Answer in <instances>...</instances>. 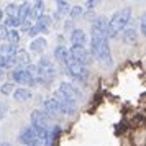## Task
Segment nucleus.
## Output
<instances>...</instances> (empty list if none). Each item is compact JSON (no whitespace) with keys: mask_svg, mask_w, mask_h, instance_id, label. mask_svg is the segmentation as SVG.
<instances>
[{"mask_svg":"<svg viewBox=\"0 0 146 146\" xmlns=\"http://www.w3.org/2000/svg\"><path fill=\"white\" fill-rule=\"evenodd\" d=\"M30 120L33 123L35 128H40V130H49V115L44 110H33L30 115Z\"/></svg>","mask_w":146,"mask_h":146,"instance_id":"nucleus-7","label":"nucleus"},{"mask_svg":"<svg viewBox=\"0 0 146 146\" xmlns=\"http://www.w3.org/2000/svg\"><path fill=\"white\" fill-rule=\"evenodd\" d=\"M2 74H3V71H0V77H2Z\"/></svg>","mask_w":146,"mask_h":146,"instance_id":"nucleus-34","label":"nucleus"},{"mask_svg":"<svg viewBox=\"0 0 146 146\" xmlns=\"http://www.w3.org/2000/svg\"><path fill=\"white\" fill-rule=\"evenodd\" d=\"M13 97L18 102H27V100L31 99V90H28V89H17L13 92Z\"/></svg>","mask_w":146,"mask_h":146,"instance_id":"nucleus-18","label":"nucleus"},{"mask_svg":"<svg viewBox=\"0 0 146 146\" xmlns=\"http://www.w3.org/2000/svg\"><path fill=\"white\" fill-rule=\"evenodd\" d=\"M130 15H131L130 8H121L118 12H115L108 21V36H117L126 27V23L130 20Z\"/></svg>","mask_w":146,"mask_h":146,"instance_id":"nucleus-3","label":"nucleus"},{"mask_svg":"<svg viewBox=\"0 0 146 146\" xmlns=\"http://www.w3.org/2000/svg\"><path fill=\"white\" fill-rule=\"evenodd\" d=\"M7 40H8V43H10V44H13V46H15V44L20 41V35H18V31H17V30H12V31H8Z\"/></svg>","mask_w":146,"mask_h":146,"instance_id":"nucleus-23","label":"nucleus"},{"mask_svg":"<svg viewBox=\"0 0 146 146\" xmlns=\"http://www.w3.org/2000/svg\"><path fill=\"white\" fill-rule=\"evenodd\" d=\"M0 146H12V145H10V143H2Z\"/></svg>","mask_w":146,"mask_h":146,"instance_id":"nucleus-33","label":"nucleus"},{"mask_svg":"<svg viewBox=\"0 0 146 146\" xmlns=\"http://www.w3.org/2000/svg\"><path fill=\"white\" fill-rule=\"evenodd\" d=\"M2 18H3V12H2V8H0V21H2Z\"/></svg>","mask_w":146,"mask_h":146,"instance_id":"nucleus-32","label":"nucleus"},{"mask_svg":"<svg viewBox=\"0 0 146 146\" xmlns=\"http://www.w3.org/2000/svg\"><path fill=\"white\" fill-rule=\"evenodd\" d=\"M17 48L13 44H10V43H3L2 46H0V54L3 56V58H15L17 56Z\"/></svg>","mask_w":146,"mask_h":146,"instance_id":"nucleus-13","label":"nucleus"},{"mask_svg":"<svg viewBox=\"0 0 146 146\" xmlns=\"http://www.w3.org/2000/svg\"><path fill=\"white\" fill-rule=\"evenodd\" d=\"M54 56L58 58V61H61L62 64H66L67 59L71 58V51L66 49L64 46H58V48H56V51H54Z\"/></svg>","mask_w":146,"mask_h":146,"instance_id":"nucleus-15","label":"nucleus"},{"mask_svg":"<svg viewBox=\"0 0 146 146\" xmlns=\"http://www.w3.org/2000/svg\"><path fill=\"white\" fill-rule=\"evenodd\" d=\"M35 27L38 28V31H40V33H48V31H49V28H51V17L43 15L40 20L35 23Z\"/></svg>","mask_w":146,"mask_h":146,"instance_id":"nucleus-12","label":"nucleus"},{"mask_svg":"<svg viewBox=\"0 0 146 146\" xmlns=\"http://www.w3.org/2000/svg\"><path fill=\"white\" fill-rule=\"evenodd\" d=\"M121 38H123V43H126V44H135L136 43V31L135 30H125Z\"/></svg>","mask_w":146,"mask_h":146,"instance_id":"nucleus-19","label":"nucleus"},{"mask_svg":"<svg viewBox=\"0 0 146 146\" xmlns=\"http://www.w3.org/2000/svg\"><path fill=\"white\" fill-rule=\"evenodd\" d=\"M48 136L49 130H40V128H25L20 133V139L28 146H48Z\"/></svg>","mask_w":146,"mask_h":146,"instance_id":"nucleus-1","label":"nucleus"},{"mask_svg":"<svg viewBox=\"0 0 146 146\" xmlns=\"http://www.w3.org/2000/svg\"><path fill=\"white\" fill-rule=\"evenodd\" d=\"M15 59H17V62H21V64H28L30 66V56H28L27 51H18L17 56H15Z\"/></svg>","mask_w":146,"mask_h":146,"instance_id":"nucleus-22","label":"nucleus"},{"mask_svg":"<svg viewBox=\"0 0 146 146\" xmlns=\"http://www.w3.org/2000/svg\"><path fill=\"white\" fill-rule=\"evenodd\" d=\"M12 79L15 80V82H18V84H25V86H33L36 80L31 77V74L28 72L27 69H21V67H18V69H13V72H12Z\"/></svg>","mask_w":146,"mask_h":146,"instance_id":"nucleus-9","label":"nucleus"},{"mask_svg":"<svg viewBox=\"0 0 146 146\" xmlns=\"http://www.w3.org/2000/svg\"><path fill=\"white\" fill-rule=\"evenodd\" d=\"M7 36H8L7 27H2V25H0V40H3V38H7Z\"/></svg>","mask_w":146,"mask_h":146,"instance_id":"nucleus-28","label":"nucleus"},{"mask_svg":"<svg viewBox=\"0 0 146 146\" xmlns=\"http://www.w3.org/2000/svg\"><path fill=\"white\" fill-rule=\"evenodd\" d=\"M38 72H40V79L44 80V82H49L53 80L54 74H56V69H54L53 62L48 59V58H43L38 64Z\"/></svg>","mask_w":146,"mask_h":146,"instance_id":"nucleus-6","label":"nucleus"},{"mask_svg":"<svg viewBox=\"0 0 146 146\" xmlns=\"http://www.w3.org/2000/svg\"><path fill=\"white\" fill-rule=\"evenodd\" d=\"M59 90L64 94L66 97H69L71 100H74V102H77L79 99H82V92H80L76 86H72L71 82H61V89Z\"/></svg>","mask_w":146,"mask_h":146,"instance_id":"nucleus-10","label":"nucleus"},{"mask_svg":"<svg viewBox=\"0 0 146 146\" xmlns=\"http://www.w3.org/2000/svg\"><path fill=\"white\" fill-rule=\"evenodd\" d=\"M53 99L56 100L58 108H59L61 113H64V115H72V113L77 112V105H76V102L71 100L69 97H66L61 90H56V92L53 94Z\"/></svg>","mask_w":146,"mask_h":146,"instance_id":"nucleus-5","label":"nucleus"},{"mask_svg":"<svg viewBox=\"0 0 146 146\" xmlns=\"http://www.w3.org/2000/svg\"><path fill=\"white\" fill-rule=\"evenodd\" d=\"M69 51H71V56H72L79 64H82V66H89V64H92V54L89 53L86 48L72 46Z\"/></svg>","mask_w":146,"mask_h":146,"instance_id":"nucleus-8","label":"nucleus"},{"mask_svg":"<svg viewBox=\"0 0 146 146\" xmlns=\"http://www.w3.org/2000/svg\"><path fill=\"white\" fill-rule=\"evenodd\" d=\"M71 43L72 46H82L86 48V43H87V36H86V31L84 30H74L72 35H71Z\"/></svg>","mask_w":146,"mask_h":146,"instance_id":"nucleus-11","label":"nucleus"},{"mask_svg":"<svg viewBox=\"0 0 146 146\" xmlns=\"http://www.w3.org/2000/svg\"><path fill=\"white\" fill-rule=\"evenodd\" d=\"M61 133V128L58 125L53 126V128H49V136H48V146H54V143H56V139H58V136H59Z\"/></svg>","mask_w":146,"mask_h":146,"instance_id":"nucleus-20","label":"nucleus"},{"mask_svg":"<svg viewBox=\"0 0 146 146\" xmlns=\"http://www.w3.org/2000/svg\"><path fill=\"white\" fill-rule=\"evenodd\" d=\"M67 12H69V3L64 2V0L58 2V12H56V17H62V15L67 13Z\"/></svg>","mask_w":146,"mask_h":146,"instance_id":"nucleus-21","label":"nucleus"},{"mask_svg":"<svg viewBox=\"0 0 146 146\" xmlns=\"http://www.w3.org/2000/svg\"><path fill=\"white\" fill-rule=\"evenodd\" d=\"M0 92L3 94V95H10V94L13 92V84H10V82L8 84H3L2 89H0Z\"/></svg>","mask_w":146,"mask_h":146,"instance_id":"nucleus-25","label":"nucleus"},{"mask_svg":"<svg viewBox=\"0 0 146 146\" xmlns=\"http://www.w3.org/2000/svg\"><path fill=\"white\" fill-rule=\"evenodd\" d=\"M21 25V21L17 18V17H7V20H5V27H18Z\"/></svg>","mask_w":146,"mask_h":146,"instance_id":"nucleus-24","label":"nucleus"},{"mask_svg":"<svg viewBox=\"0 0 146 146\" xmlns=\"http://www.w3.org/2000/svg\"><path fill=\"white\" fill-rule=\"evenodd\" d=\"M90 44H92V54H94V56H95V58H97L104 66H107V67L112 66L113 59H112V54H110V48H108L107 38L92 36Z\"/></svg>","mask_w":146,"mask_h":146,"instance_id":"nucleus-2","label":"nucleus"},{"mask_svg":"<svg viewBox=\"0 0 146 146\" xmlns=\"http://www.w3.org/2000/svg\"><path fill=\"white\" fill-rule=\"evenodd\" d=\"M5 113H7V105H5V104H0V118H2Z\"/></svg>","mask_w":146,"mask_h":146,"instance_id":"nucleus-30","label":"nucleus"},{"mask_svg":"<svg viewBox=\"0 0 146 146\" xmlns=\"http://www.w3.org/2000/svg\"><path fill=\"white\" fill-rule=\"evenodd\" d=\"M87 7H89V8L95 7V2H87Z\"/></svg>","mask_w":146,"mask_h":146,"instance_id":"nucleus-31","label":"nucleus"},{"mask_svg":"<svg viewBox=\"0 0 146 146\" xmlns=\"http://www.w3.org/2000/svg\"><path fill=\"white\" fill-rule=\"evenodd\" d=\"M69 13H71V17H79V15H82V8L80 7H74Z\"/></svg>","mask_w":146,"mask_h":146,"instance_id":"nucleus-27","label":"nucleus"},{"mask_svg":"<svg viewBox=\"0 0 146 146\" xmlns=\"http://www.w3.org/2000/svg\"><path fill=\"white\" fill-rule=\"evenodd\" d=\"M64 66H66V69H67V74L72 76L74 79L80 80V82H86V80L89 79V71H87V67L82 66V64H79L72 56L67 59V62L64 64Z\"/></svg>","mask_w":146,"mask_h":146,"instance_id":"nucleus-4","label":"nucleus"},{"mask_svg":"<svg viewBox=\"0 0 146 146\" xmlns=\"http://www.w3.org/2000/svg\"><path fill=\"white\" fill-rule=\"evenodd\" d=\"M30 10H31L30 3H28V2H23L20 7H18V15H17V18H18L21 23H25L27 18H28V15H30Z\"/></svg>","mask_w":146,"mask_h":146,"instance_id":"nucleus-16","label":"nucleus"},{"mask_svg":"<svg viewBox=\"0 0 146 146\" xmlns=\"http://www.w3.org/2000/svg\"><path fill=\"white\" fill-rule=\"evenodd\" d=\"M7 15H8V17H17V15H18V8L15 7L13 3H12V5H8V7H7Z\"/></svg>","mask_w":146,"mask_h":146,"instance_id":"nucleus-26","label":"nucleus"},{"mask_svg":"<svg viewBox=\"0 0 146 146\" xmlns=\"http://www.w3.org/2000/svg\"><path fill=\"white\" fill-rule=\"evenodd\" d=\"M141 33L146 36V13L143 15V18H141Z\"/></svg>","mask_w":146,"mask_h":146,"instance_id":"nucleus-29","label":"nucleus"},{"mask_svg":"<svg viewBox=\"0 0 146 146\" xmlns=\"http://www.w3.org/2000/svg\"><path fill=\"white\" fill-rule=\"evenodd\" d=\"M46 40L44 38H35L31 43H30V49L31 51H35V53H40V51H43V49H46Z\"/></svg>","mask_w":146,"mask_h":146,"instance_id":"nucleus-17","label":"nucleus"},{"mask_svg":"<svg viewBox=\"0 0 146 146\" xmlns=\"http://www.w3.org/2000/svg\"><path fill=\"white\" fill-rule=\"evenodd\" d=\"M43 108H44V112L48 115H56V113H59V108H58V104H56V100L54 99H48L43 102Z\"/></svg>","mask_w":146,"mask_h":146,"instance_id":"nucleus-14","label":"nucleus"}]
</instances>
